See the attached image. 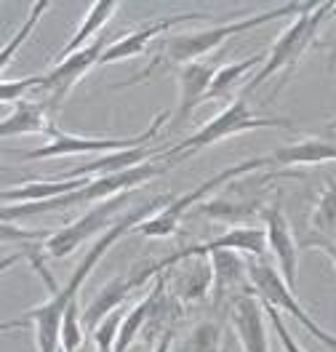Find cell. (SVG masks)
Wrapping results in <instances>:
<instances>
[{
	"mask_svg": "<svg viewBox=\"0 0 336 352\" xmlns=\"http://www.w3.org/2000/svg\"><path fill=\"white\" fill-rule=\"evenodd\" d=\"M171 203L168 195H157V198L142 203L134 211H126L123 219L117 221L112 230H107L102 238H96V243L89 248V254L83 256V262L75 267V272L69 275V280L62 288L54 291V296L38 305V307L27 309L19 318L14 320H5L3 323V331L11 329H30L35 333V344H38V352H62V342H59V333H62V320H65V312L72 302H78V294L80 288L86 286L91 270L104 259V254L112 248V243L120 241L126 232L136 230L139 224H144L147 219H153L157 211H163L166 206Z\"/></svg>",
	"mask_w": 336,
	"mask_h": 352,
	"instance_id": "1",
	"label": "cell"
},
{
	"mask_svg": "<svg viewBox=\"0 0 336 352\" xmlns=\"http://www.w3.org/2000/svg\"><path fill=\"white\" fill-rule=\"evenodd\" d=\"M317 6V3H315ZM313 3H283V6H275L269 11H262V14H254V16H246V19H238V22H224V24H214V27H205V30H195V32H179V35H168L166 41H160V51H157L155 62L147 67L144 72H139L136 78H131L126 86H136L142 78H147L153 69L160 67V59H166V65H192L198 62L201 56H208L211 51H216L224 41L229 38H238L243 32H251L256 27L267 22H275V19H286V16H302L307 11L315 8Z\"/></svg>",
	"mask_w": 336,
	"mask_h": 352,
	"instance_id": "2",
	"label": "cell"
},
{
	"mask_svg": "<svg viewBox=\"0 0 336 352\" xmlns=\"http://www.w3.org/2000/svg\"><path fill=\"white\" fill-rule=\"evenodd\" d=\"M331 14H336V3L328 0V3H317L313 11L296 16V22L289 24V27L280 32V38L275 41V45L267 51V62L259 67V72L251 78V83L246 86V96L254 94L262 83H267L272 75H280V83L275 88V94L286 86L289 75L296 69V65L302 62V56L307 54V48H310L313 41L317 38L320 24L326 22Z\"/></svg>",
	"mask_w": 336,
	"mask_h": 352,
	"instance_id": "3",
	"label": "cell"
},
{
	"mask_svg": "<svg viewBox=\"0 0 336 352\" xmlns=\"http://www.w3.org/2000/svg\"><path fill=\"white\" fill-rule=\"evenodd\" d=\"M267 126L269 129H293V123L286 120V118L256 115V112L251 110V104L246 102V96H238V99H232L219 115H214L205 126H201L195 133H190L187 139H181L177 147H168V153L163 155V157L174 166L177 160H187V157H192V155L208 150V147L216 144V142H224V139L238 136V133H243V131L267 129Z\"/></svg>",
	"mask_w": 336,
	"mask_h": 352,
	"instance_id": "4",
	"label": "cell"
},
{
	"mask_svg": "<svg viewBox=\"0 0 336 352\" xmlns=\"http://www.w3.org/2000/svg\"><path fill=\"white\" fill-rule=\"evenodd\" d=\"M265 166H269L267 155L248 157V160H243V163L227 166V168L216 171L214 176H208L205 182H201L198 187H192L190 192H184V195H179V198H171V203H168L163 211H157L153 219H147L144 224H139L134 232H139L142 238H150V241H155V238H171V235L179 230L181 217H184L195 203H201V200L205 198V195H211L214 190L227 187L232 179H238V176H243V174H251V171H256V168H265Z\"/></svg>",
	"mask_w": 336,
	"mask_h": 352,
	"instance_id": "5",
	"label": "cell"
},
{
	"mask_svg": "<svg viewBox=\"0 0 336 352\" xmlns=\"http://www.w3.org/2000/svg\"><path fill=\"white\" fill-rule=\"evenodd\" d=\"M248 283H251L254 296H256L262 305H269V307H275L278 312L291 315L293 320L307 331L313 339H317L326 350L336 352V336L328 333L315 318H310L307 309L293 299V291L289 288V283L283 280V275L278 272V267H269V264L259 262V259L248 262Z\"/></svg>",
	"mask_w": 336,
	"mask_h": 352,
	"instance_id": "6",
	"label": "cell"
},
{
	"mask_svg": "<svg viewBox=\"0 0 336 352\" xmlns=\"http://www.w3.org/2000/svg\"><path fill=\"white\" fill-rule=\"evenodd\" d=\"M171 115L168 112H160L155 115V120L144 129L142 133L134 136H123V139H110V136H102V139H91V136H72L56 129V133L45 142L43 147H35V150H27L19 153V160H54V157H69V155H83V153H96V155H107L117 153V150H131V147H144L150 144L157 136L160 126L168 120Z\"/></svg>",
	"mask_w": 336,
	"mask_h": 352,
	"instance_id": "7",
	"label": "cell"
},
{
	"mask_svg": "<svg viewBox=\"0 0 336 352\" xmlns=\"http://www.w3.org/2000/svg\"><path fill=\"white\" fill-rule=\"evenodd\" d=\"M134 192H123L117 198H110L99 206H93L91 211H86L80 219L69 221L65 227L54 230L51 238L43 241V251L54 259H67L75 248H80L91 238H102L107 230H112L117 221L123 219V206L131 200Z\"/></svg>",
	"mask_w": 336,
	"mask_h": 352,
	"instance_id": "8",
	"label": "cell"
},
{
	"mask_svg": "<svg viewBox=\"0 0 336 352\" xmlns=\"http://www.w3.org/2000/svg\"><path fill=\"white\" fill-rule=\"evenodd\" d=\"M110 43L112 41H107V38H96L83 51L67 56L59 65H54L48 72H41V88L38 91L43 94V102L51 107V112L59 110V104L67 99L69 91L78 86V80H83L91 69L102 62V56L110 48Z\"/></svg>",
	"mask_w": 336,
	"mask_h": 352,
	"instance_id": "9",
	"label": "cell"
},
{
	"mask_svg": "<svg viewBox=\"0 0 336 352\" xmlns=\"http://www.w3.org/2000/svg\"><path fill=\"white\" fill-rule=\"evenodd\" d=\"M262 221H265V232H267V248L275 256L278 264V272L283 275V280L289 283V288H296L299 280V243L293 238V230L283 208H280V200H272L269 206H265L262 211Z\"/></svg>",
	"mask_w": 336,
	"mask_h": 352,
	"instance_id": "10",
	"label": "cell"
},
{
	"mask_svg": "<svg viewBox=\"0 0 336 352\" xmlns=\"http://www.w3.org/2000/svg\"><path fill=\"white\" fill-rule=\"evenodd\" d=\"M190 19H211V14H208V11H184V14H174V16H163V19H155V22H147L144 27H139V30H134V32L123 35L120 41H112L99 65H115V62H123V59L139 56L153 38L166 35L168 30H174V27H179V24L190 22Z\"/></svg>",
	"mask_w": 336,
	"mask_h": 352,
	"instance_id": "11",
	"label": "cell"
},
{
	"mask_svg": "<svg viewBox=\"0 0 336 352\" xmlns=\"http://www.w3.org/2000/svg\"><path fill=\"white\" fill-rule=\"evenodd\" d=\"M229 323L243 352H269L265 305L254 294H240L229 302Z\"/></svg>",
	"mask_w": 336,
	"mask_h": 352,
	"instance_id": "12",
	"label": "cell"
},
{
	"mask_svg": "<svg viewBox=\"0 0 336 352\" xmlns=\"http://www.w3.org/2000/svg\"><path fill=\"white\" fill-rule=\"evenodd\" d=\"M166 283H168V294L179 305H195L214 288L211 262H205V256H192L174 264L166 270Z\"/></svg>",
	"mask_w": 336,
	"mask_h": 352,
	"instance_id": "13",
	"label": "cell"
},
{
	"mask_svg": "<svg viewBox=\"0 0 336 352\" xmlns=\"http://www.w3.org/2000/svg\"><path fill=\"white\" fill-rule=\"evenodd\" d=\"M219 67L214 62H192L177 69V80H179V104L174 110V126H184L195 110L208 99V91L214 83Z\"/></svg>",
	"mask_w": 336,
	"mask_h": 352,
	"instance_id": "14",
	"label": "cell"
},
{
	"mask_svg": "<svg viewBox=\"0 0 336 352\" xmlns=\"http://www.w3.org/2000/svg\"><path fill=\"white\" fill-rule=\"evenodd\" d=\"M168 153V147L163 150H155V147H131V150H117V153H107L93 157L83 166H75V168H67L59 179H96V176H112L120 174V171H128V168H136V166H144L150 163L153 155H163Z\"/></svg>",
	"mask_w": 336,
	"mask_h": 352,
	"instance_id": "15",
	"label": "cell"
},
{
	"mask_svg": "<svg viewBox=\"0 0 336 352\" xmlns=\"http://www.w3.org/2000/svg\"><path fill=\"white\" fill-rule=\"evenodd\" d=\"M144 283H147V280H144V275H142V270H139V267L131 270V272H126V275L112 278L110 283L96 294V299L86 307V312H83V323L99 326L104 318H110L112 312H117L120 305L134 294L136 288L144 286Z\"/></svg>",
	"mask_w": 336,
	"mask_h": 352,
	"instance_id": "16",
	"label": "cell"
},
{
	"mask_svg": "<svg viewBox=\"0 0 336 352\" xmlns=\"http://www.w3.org/2000/svg\"><path fill=\"white\" fill-rule=\"evenodd\" d=\"M211 270H214V299L216 305L227 296L254 294L248 283V262L238 256V251H216L211 254Z\"/></svg>",
	"mask_w": 336,
	"mask_h": 352,
	"instance_id": "17",
	"label": "cell"
},
{
	"mask_svg": "<svg viewBox=\"0 0 336 352\" xmlns=\"http://www.w3.org/2000/svg\"><path fill=\"white\" fill-rule=\"evenodd\" d=\"M0 133L8 139V136H27V133H45L48 139L56 133V126L51 120V107L41 102H32V99H24L19 102L14 112H8L0 123Z\"/></svg>",
	"mask_w": 336,
	"mask_h": 352,
	"instance_id": "18",
	"label": "cell"
},
{
	"mask_svg": "<svg viewBox=\"0 0 336 352\" xmlns=\"http://www.w3.org/2000/svg\"><path fill=\"white\" fill-rule=\"evenodd\" d=\"M269 166H320L336 160V142L323 136H304L293 144L269 153Z\"/></svg>",
	"mask_w": 336,
	"mask_h": 352,
	"instance_id": "19",
	"label": "cell"
},
{
	"mask_svg": "<svg viewBox=\"0 0 336 352\" xmlns=\"http://www.w3.org/2000/svg\"><path fill=\"white\" fill-rule=\"evenodd\" d=\"M313 235L302 243V248H334L336 251V182H326L320 198L310 217Z\"/></svg>",
	"mask_w": 336,
	"mask_h": 352,
	"instance_id": "20",
	"label": "cell"
},
{
	"mask_svg": "<svg viewBox=\"0 0 336 352\" xmlns=\"http://www.w3.org/2000/svg\"><path fill=\"white\" fill-rule=\"evenodd\" d=\"M89 179H54V182H24L16 187H5L0 192L3 206H19V203H43V200L62 198L86 187Z\"/></svg>",
	"mask_w": 336,
	"mask_h": 352,
	"instance_id": "21",
	"label": "cell"
},
{
	"mask_svg": "<svg viewBox=\"0 0 336 352\" xmlns=\"http://www.w3.org/2000/svg\"><path fill=\"white\" fill-rule=\"evenodd\" d=\"M117 11H120V3H117V0H99V3H91L89 11H86V16H83V24L75 30V35L67 41V45L59 51L56 62H65L67 56H72V54L83 51L86 45H91L89 38H93V35L110 22Z\"/></svg>",
	"mask_w": 336,
	"mask_h": 352,
	"instance_id": "22",
	"label": "cell"
},
{
	"mask_svg": "<svg viewBox=\"0 0 336 352\" xmlns=\"http://www.w3.org/2000/svg\"><path fill=\"white\" fill-rule=\"evenodd\" d=\"M267 62V51H259L254 56H248L243 62H232V65H222L214 75V83H211V91H208V99L205 102H214V99H227L238 83L246 78L254 67L265 65Z\"/></svg>",
	"mask_w": 336,
	"mask_h": 352,
	"instance_id": "23",
	"label": "cell"
},
{
	"mask_svg": "<svg viewBox=\"0 0 336 352\" xmlns=\"http://www.w3.org/2000/svg\"><path fill=\"white\" fill-rule=\"evenodd\" d=\"M222 350V326L216 320H201L181 339L174 336L171 352H219Z\"/></svg>",
	"mask_w": 336,
	"mask_h": 352,
	"instance_id": "24",
	"label": "cell"
},
{
	"mask_svg": "<svg viewBox=\"0 0 336 352\" xmlns=\"http://www.w3.org/2000/svg\"><path fill=\"white\" fill-rule=\"evenodd\" d=\"M48 8H51V3H48V0H41V3H32V6H30V14H27L24 24L19 27V32H16V35H14L8 43L3 45V54H0V67H3V69L11 65V59L16 56V51H19V48L24 45V41L30 38L32 27L41 22V16H43Z\"/></svg>",
	"mask_w": 336,
	"mask_h": 352,
	"instance_id": "25",
	"label": "cell"
},
{
	"mask_svg": "<svg viewBox=\"0 0 336 352\" xmlns=\"http://www.w3.org/2000/svg\"><path fill=\"white\" fill-rule=\"evenodd\" d=\"M59 342H62V352H78L83 347V326H80V315H78V302H72L65 312Z\"/></svg>",
	"mask_w": 336,
	"mask_h": 352,
	"instance_id": "26",
	"label": "cell"
},
{
	"mask_svg": "<svg viewBox=\"0 0 336 352\" xmlns=\"http://www.w3.org/2000/svg\"><path fill=\"white\" fill-rule=\"evenodd\" d=\"M41 88V75H30V78H22V80H5L0 83V99L5 104H19L27 99V94H35Z\"/></svg>",
	"mask_w": 336,
	"mask_h": 352,
	"instance_id": "27",
	"label": "cell"
},
{
	"mask_svg": "<svg viewBox=\"0 0 336 352\" xmlns=\"http://www.w3.org/2000/svg\"><path fill=\"white\" fill-rule=\"evenodd\" d=\"M265 312L269 315V326L275 329V336H278V342H280V347H283V352H304L302 347H299V342L291 336V331H289V326L283 323V318H280V312L275 307H269V305H265Z\"/></svg>",
	"mask_w": 336,
	"mask_h": 352,
	"instance_id": "28",
	"label": "cell"
},
{
	"mask_svg": "<svg viewBox=\"0 0 336 352\" xmlns=\"http://www.w3.org/2000/svg\"><path fill=\"white\" fill-rule=\"evenodd\" d=\"M171 344H174V329L163 331V336H160V342H157L155 352H171Z\"/></svg>",
	"mask_w": 336,
	"mask_h": 352,
	"instance_id": "29",
	"label": "cell"
},
{
	"mask_svg": "<svg viewBox=\"0 0 336 352\" xmlns=\"http://www.w3.org/2000/svg\"><path fill=\"white\" fill-rule=\"evenodd\" d=\"M323 251H326V254H328V256L334 259V264H336V251H334V248H323Z\"/></svg>",
	"mask_w": 336,
	"mask_h": 352,
	"instance_id": "30",
	"label": "cell"
},
{
	"mask_svg": "<svg viewBox=\"0 0 336 352\" xmlns=\"http://www.w3.org/2000/svg\"><path fill=\"white\" fill-rule=\"evenodd\" d=\"M331 62H336V45H334V51H331Z\"/></svg>",
	"mask_w": 336,
	"mask_h": 352,
	"instance_id": "31",
	"label": "cell"
}]
</instances>
